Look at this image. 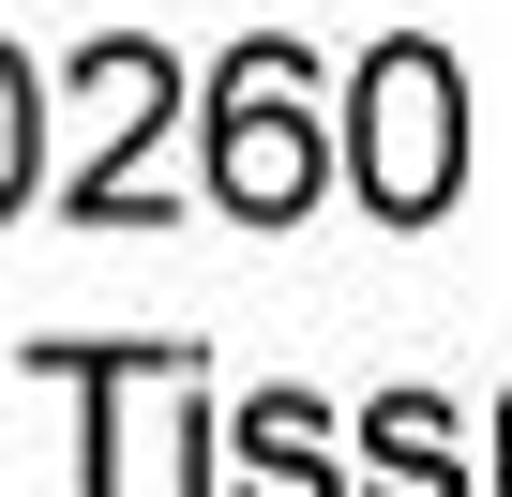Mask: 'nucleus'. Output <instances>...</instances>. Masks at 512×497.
Segmentation results:
<instances>
[{"instance_id": "nucleus-1", "label": "nucleus", "mask_w": 512, "mask_h": 497, "mask_svg": "<svg viewBox=\"0 0 512 497\" xmlns=\"http://www.w3.org/2000/svg\"><path fill=\"white\" fill-rule=\"evenodd\" d=\"M347 181H362L377 226H437V211L467 196V76H452L422 31H392V46L347 76Z\"/></svg>"}, {"instance_id": "nucleus-2", "label": "nucleus", "mask_w": 512, "mask_h": 497, "mask_svg": "<svg viewBox=\"0 0 512 497\" xmlns=\"http://www.w3.org/2000/svg\"><path fill=\"white\" fill-rule=\"evenodd\" d=\"M196 136H211V196H226L241 226H302V211H317V181H332V121H317L302 46H226V76H211Z\"/></svg>"}, {"instance_id": "nucleus-3", "label": "nucleus", "mask_w": 512, "mask_h": 497, "mask_svg": "<svg viewBox=\"0 0 512 497\" xmlns=\"http://www.w3.org/2000/svg\"><path fill=\"white\" fill-rule=\"evenodd\" d=\"M226 467H241L226 497H347V482H332V422H317L302 392H256V407L226 422Z\"/></svg>"}, {"instance_id": "nucleus-4", "label": "nucleus", "mask_w": 512, "mask_h": 497, "mask_svg": "<svg viewBox=\"0 0 512 497\" xmlns=\"http://www.w3.org/2000/svg\"><path fill=\"white\" fill-rule=\"evenodd\" d=\"M362 497H467V452H452V407L437 392H392L362 422Z\"/></svg>"}, {"instance_id": "nucleus-5", "label": "nucleus", "mask_w": 512, "mask_h": 497, "mask_svg": "<svg viewBox=\"0 0 512 497\" xmlns=\"http://www.w3.org/2000/svg\"><path fill=\"white\" fill-rule=\"evenodd\" d=\"M31 181H46V76L0 46V211H31Z\"/></svg>"}, {"instance_id": "nucleus-6", "label": "nucleus", "mask_w": 512, "mask_h": 497, "mask_svg": "<svg viewBox=\"0 0 512 497\" xmlns=\"http://www.w3.org/2000/svg\"><path fill=\"white\" fill-rule=\"evenodd\" d=\"M497 497H512V407H497Z\"/></svg>"}]
</instances>
